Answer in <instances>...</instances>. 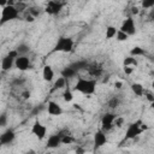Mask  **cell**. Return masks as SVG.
Returning <instances> with one entry per match:
<instances>
[{"label":"cell","mask_w":154,"mask_h":154,"mask_svg":"<svg viewBox=\"0 0 154 154\" xmlns=\"http://www.w3.org/2000/svg\"><path fill=\"white\" fill-rule=\"evenodd\" d=\"M96 79L94 78H84V77H78L72 91H77L79 94L87 95V96H91L95 91H96Z\"/></svg>","instance_id":"cell-1"},{"label":"cell","mask_w":154,"mask_h":154,"mask_svg":"<svg viewBox=\"0 0 154 154\" xmlns=\"http://www.w3.org/2000/svg\"><path fill=\"white\" fill-rule=\"evenodd\" d=\"M149 126L147 124H144L141 119H137L132 123H130L126 129H125V135H124V138L125 140H134L137 138L144 130H148Z\"/></svg>","instance_id":"cell-2"},{"label":"cell","mask_w":154,"mask_h":154,"mask_svg":"<svg viewBox=\"0 0 154 154\" xmlns=\"http://www.w3.org/2000/svg\"><path fill=\"white\" fill-rule=\"evenodd\" d=\"M18 17H19V10L13 5V2L8 1V4L5 7H2L0 11V26L18 19Z\"/></svg>","instance_id":"cell-3"},{"label":"cell","mask_w":154,"mask_h":154,"mask_svg":"<svg viewBox=\"0 0 154 154\" xmlns=\"http://www.w3.org/2000/svg\"><path fill=\"white\" fill-rule=\"evenodd\" d=\"M73 46H75V42L70 36H60L53 47V52L70 53L73 51Z\"/></svg>","instance_id":"cell-4"},{"label":"cell","mask_w":154,"mask_h":154,"mask_svg":"<svg viewBox=\"0 0 154 154\" xmlns=\"http://www.w3.org/2000/svg\"><path fill=\"white\" fill-rule=\"evenodd\" d=\"M30 132L34 137H36L38 141H42L47 137V132H48V129L45 124H42L38 119H36L32 125H31V129H30Z\"/></svg>","instance_id":"cell-5"},{"label":"cell","mask_w":154,"mask_h":154,"mask_svg":"<svg viewBox=\"0 0 154 154\" xmlns=\"http://www.w3.org/2000/svg\"><path fill=\"white\" fill-rule=\"evenodd\" d=\"M17 57H18V54H17V52H16L14 48L11 49V51H8L7 54L4 55L2 59H1V70L5 71V72L12 70L14 67V60H16Z\"/></svg>","instance_id":"cell-6"},{"label":"cell","mask_w":154,"mask_h":154,"mask_svg":"<svg viewBox=\"0 0 154 154\" xmlns=\"http://www.w3.org/2000/svg\"><path fill=\"white\" fill-rule=\"evenodd\" d=\"M120 31H123L124 34H126L129 37L135 35L136 34V23H135V19L132 17H126L125 19H123L122 24H120V28H119Z\"/></svg>","instance_id":"cell-7"},{"label":"cell","mask_w":154,"mask_h":154,"mask_svg":"<svg viewBox=\"0 0 154 154\" xmlns=\"http://www.w3.org/2000/svg\"><path fill=\"white\" fill-rule=\"evenodd\" d=\"M116 114L112 113V112H106L102 114L101 119H100V123H101V130L102 131H108L111 130L113 126H114V119H116Z\"/></svg>","instance_id":"cell-8"},{"label":"cell","mask_w":154,"mask_h":154,"mask_svg":"<svg viewBox=\"0 0 154 154\" xmlns=\"http://www.w3.org/2000/svg\"><path fill=\"white\" fill-rule=\"evenodd\" d=\"M108 142L107 140V135L105 131H102L101 129H97L94 135H93V143H94V148L95 149H99V148H102L103 146H106Z\"/></svg>","instance_id":"cell-9"},{"label":"cell","mask_w":154,"mask_h":154,"mask_svg":"<svg viewBox=\"0 0 154 154\" xmlns=\"http://www.w3.org/2000/svg\"><path fill=\"white\" fill-rule=\"evenodd\" d=\"M14 67L22 72L28 71L31 67V60L29 58V55H19L14 60Z\"/></svg>","instance_id":"cell-10"},{"label":"cell","mask_w":154,"mask_h":154,"mask_svg":"<svg viewBox=\"0 0 154 154\" xmlns=\"http://www.w3.org/2000/svg\"><path fill=\"white\" fill-rule=\"evenodd\" d=\"M64 135L63 131L55 132L53 135H49L46 141V148L47 149H55L61 146V136Z\"/></svg>","instance_id":"cell-11"},{"label":"cell","mask_w":154,"mask_h":154,"mask_svg":"<svg viewBox=\"0 0 154 154\" xmlns=\"http://www.w3.org/2000/svg\"><path fill=\"white\" fill-rule=\"evenodd\" d=\"M16 140V132L12 129H6L2 134H0V144L1 146H10Z\"/></svg>","instance_id":"cell-12"},{"label":"cell","mask_w":154,"mask_h":154,"mask_svg":"<svg viewBox=\"0 0 154 154\" xmlns=\"http://www.w3.org/2000/svg\"><path fill=\"white\" fill-rule=\"evenodd\" d=\"M63 112H64L63 107L57 101H53V100L52 101H48V103H47V113L49 116H52V117H59V116L63 114Z\"/></svg>","instance_id":"cell-13"},{"label":"cell","mask_w":154,"mask_h":154,"mask_svg":"<svg viewBox=\"0 0 154 154\" xmlns=\"http://www.w3.org/2000/svg\"><path fill=\"white\" fill-rule=\"evenodd\" d=\"M63 8V4L61 2H58V1H49L46 6V13L51 14V16H54V14H58Z\"/></svg>","instance_id":"cell-14"},{"label":"cell","mask_w":154,"mask_h":154,"mask_svg":"<svg viewBox=\"0 0 154 154\" xmlns=\"http://www.w3.org/2000/svg\"><path fill=\"white\" fill-rule=\"evenodd\" d=\"M42 79L45 82H52L54 79V70L51 65H45L42 69Z\"/></svg>","instance_id":"cell-15"},{"label":"cell","mask_w":154,"mask_h":154,"mask_svg":"<svg viewBox=\"0 0 154 154\" xmlns=\"http://www.w3.org/2000/svg\"><path fill=\"white\" fill-rule=\"evenodd\" d=\"M60 76L64 77V78L67 81V79H70V78L76 77V76H77V71H76L73 67H71V65H70V66H65V67L61 70Z\"/></svg>","instance_id":"cell-16"},{"label":"cell","mask_w":154,"mask_h":154,"mask_svg":"<svg viewBox=\"0 0 154 154\" xmlns=\"http://www.w3.org/2000/svg\"><path fill=\"white\" fill-rule=\"evenodd\" d=\"M130 89H131V91L135 94V96H137V97L143 96V94H144V91H146L144 87H143L141 83H138V82H134V83H131Z\"/></svg>","instance_id":"cell-17"},{"label":"cell","mask_w":154,"mask_h":154,"mask_svg":"<svg viewBox=\"0 0 154 154\" xmlns=\"http://www.w3.org/2000/svg\"><path fill=\"white\" fill-rule=\"evenodd\" d=\"M123 66H129V67H134L136 69L138 66V59L134 58L131 55H128L123 59Z\"/></svg>","instance_id":"cell-18"},{"label":"cell","mask_w":154,"mask_h":154,"mask_svg":"<svg viewBox=\"0 0 154 154\" xmlns=\"http://www.w3.org/2000/svg\"><path fill=\"white\" fill-rule=\"evenodd\" d=\"M14 49H16L18 57H19V55H28V54L30 53V47H29V45H26V43H19Z\"/></svg>","instance_id":"cell-19"},{"label":"cell","mask_w":154,"mask_h":154,"mask_svg":"<svg viewBox=\"0 0 154 154\" xmlns=\"http://www.w3.org/2000/svg\"><path fill=\"white\" fill-rule=\"evenodd\" d=\"M146 54H147V52L144 51V48H142V47H140V46H135V47H132V48L130 49V55L134 57V58L143 57V55H146Z\"/></svg>","instance_id":"cell-20"},{"label":"cell","mask_w":154,"mask_h":154,"mask_svg":"<svg viewBox=\"0 0 154 154\" xmlns=\"http://www.w3.org/2000/svg\"><path fill=\"white\" fill-rule=\"evenodd\" d=\"M117 28L113 26V25H107L106 26V30H105V37L106 40H112L116 37V34H117Z\"/></svg>","instance_id":"cell-21"},{"label":"cell","mask_w":154,"mask_h":154,"mask_svg":"<svg viewBox=\"0 0 154 154\" xmlns=\"http://www.w3.org/2000/svg\"><path fill=\"white\" fill-rule=\"evenodd\" d=\"M66 84H67V81L64 78V77H58L54 82V88L55 89H65L66 88Z\"/></svg>","instance_id":"cell-22"},{"label":"cell","mask_w":154,"mask_h":154,"mask_svg":"<svg viewBox=\"0 0 154 154\" xmlns=\"http://www.w3.org/2000/svg\"><path fill=\"white\" fill-rule=\"evenodd\" d=\"M63 99H64L65 102H71L73 100V91H72V89L66 87L64 89V93H63Z\"/></svg>","instance_id":"cell-23"},{"label":"cell","mask_w":154,"mask_h":154,"mask_svg":"<svg viewBox=\"0 0 154 154\" xmlns=\"http://www.w3.org/2000/svg\"><path fill=\"white\" fill-rule=\"evenodd\" d=\"M116 40H117L118 42H124V41H128V40H129V36L118 29V30H117V34H116Z\"/></svg>","instance_id":"cell-24"},{"label":"cell","mask_w":154,"mask_h":154,"mask_svg":"<svg viewBox=\"0 0 154 154\" xmlns=\"http://www.w3.org/2000/svg\"><path fill=\"white\" fill-rule=\"evenodd\" d=\"M87 66H88V63L84 61V60H82V61H77V63H75V64L71 65V67H73L76 71H79V70H82V69H85Z\"/></svg>","instance_id":"cell-25"},{"label":"cell","mask_w":154,"mask_h":154,"mask_svg":"<svg viewBox=\"0 0 154 154\" xmlns=\"http://www.w3.org/2000/svg\"><path fill=\"white\" fill-rule=\"evenodd\" d=\"M107 106H108L109 108H117V107L119 106V99H118L117 96L111 97V99L108 100V102H107Z\"/></svg>","instance_id":"cell-26"},{"label":"cell","mask_w":154,"mask_h":154,"mask_svg":"<svg viewBox=\"0 0 154 154\" xmlns=\"http://www.w3.org/2000/svg\"><path fill=\"white\" fill-rule=\"evenodd\" d=\"M73 142V137L71 135H67V132H65L61 136V144H71Z\"/></svg>","instance_id":"cell-27"},{"label":"cell","mask_w":154,"mask_h":154,"mask_svg":"<svg viewBox=\"0 0 154 154\" xmlns=\"http://www.w3.org/2000/svg\"><path fill=\"white\" fill-rule=\"evenodd\" d=\"M8 123V116L7 113H1L0 114V128H5Z\"/></svg>","instance_id":"cell-28"},{"label":"cell","mask_w":154,"mask_h":154,"mask_svg":"<svg viewBox=\"0 0 154 154\" xmlns=\"http://www.w3.org/2000/svg\"><path fill=\"white\" fill-rule=\"evenodd\" d=\"M124 118H122V117H116V119H114V126H117V128H122L123 125H124Z\"/></svg>","instance_id":"cell-29"},{"label":"cell","mask_w":154,"mask_h":154,"mask_svg":"<svg viewBox=\"0 0 154 154\" xmlns=\"http://www.w3.org/2000/svg\"><path fill=\"white\" fill-rule=\"evenodd\" d=\"M143 95H144V97H146L150 103L154 102V96H153V93H152V91H144Z\"/></svg>","instance_id":"cell-30"},{"label":"cell","mask_w":154,"mask_h":154,"mask_svg":"<svg viewBox=\"0 0 154 154\" xmlns=\"http://www.w3.org/2000/svg\"><path fill=\"white\" fill-rule=\"evenodd\" d=\"M123 71H124L125 75H132L135 69L134 67H129V66H123Z\"/></svg>","instance_id":"cell-31"},{"label":"cell","mask_w":154,"mask_h":154,"mask_svg":"<svg viewBox=\"0 0 154 154\" xmlns=\"http://www.w3.org/2000/svg\"><path fill=\"white\" fill-rule=\"evenodd\" d=\"M142 6L144 7V8H149V7H153L154 6V1L153 0H150V1H142Z\"/></svg>","instance_id":"cell-32"},{"label":"cell","mask_w":154,"mask_h":154,"mask_svg":"<svg viewBox=\"0 0 154 154\" xmlns=\"http://www.w3.org/2000/svg\"><path fill=\"white\" fill-rule=\"evenodd\" d=\"M75 153H76V154H85V149L82 148V147H77V148L75 149Z\"/></svg>","instance_id":"cell-33"},{"label":"cell","mask_w":154,"mask_h":154,"mask_svg":"<svg viewBox=\"0 0 154 154\" xmlns=\"http://www.w3.org/2000/svg\"><path fill=\"white\" fill-rule=\"evenodd\" d=\"M122 87H123V82L122 81H116L114 82V88L116 89H122Z\"/></svg>","instance_id":"cell-34"},{"label":"cell","mask_w":154,"mask_h":154,"mask_svg":"<svg viewBox=\"0 0 154 154\" xmlns=\"http://www.w3.org/2000/svg\"><path fill=\"white\" fill-rule=\"evenodd\" d=\"M34 20H35V17H32L31 14H28V16H26V22H30V23H31V22H34Z\"/></svg>","instance_id":"cell-35"},{"label":"cell","mask_w":154,"mask_h":154,"mask_svg":"<svg viewBox=\"0 0 154 154\" xmlns=\"http://www.w3.org/2000/svg\"><path fill=\"white\" fill-rule=\"evenodd\" d=\"M22 96H23L24 99H29V97H30V91H28V90H26V91H24V93L22 94Z\"/></svg>","instance_id":"cell-36"},{"label":"cell","mask_w":154,"mask_h":154,"mask_svg":"<svg viewBox=\"0 0 154 154\" xmlns=\"http://www.w3.org/2000/svg\"><path fill=\"white\" fill-rule=\"evenodd\" d=\"M7 4H8V1H5V0H1V1H0V7L2 8V7H5V6L7 5Z\"/></svg>","instance_id":"cell-37"},{"label":"cell","mask_w":154,"mask_h":154,"mask_svg":"<svg viewBox=\"0 0 154 154\" xmlns=\"http://www.w3.org/2000/svg\"><path fill=\"white\" fill-rule=\"evenodd\" d=\"M46 154H51V153H46Z\"/></svg>","instance_id":"cell-38"}]
</instances>
